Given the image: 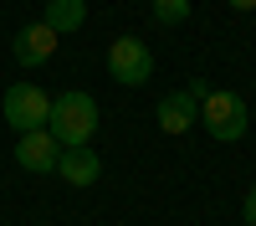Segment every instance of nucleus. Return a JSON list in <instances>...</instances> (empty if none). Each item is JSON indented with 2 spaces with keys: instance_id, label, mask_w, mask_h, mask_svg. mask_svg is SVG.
I'll return each mask as SVG.
<instances>
[{
  "instance_id": "0eeeda50",
  "label": "nucleus",
  "mask_w": 256,
  "mask_h": 226,
  "mask_svg": "<svg viewBox=\"0 0 256 226\" xmlns=\"http://www.w3.org/2000/svg\"><path fill=\"white\" fill-rule=\"evenodd\" d=\"M195 113H200V103H195V93L184 88V93H164L154 118H159L164 134H190V129H195Z\"/></svg>"
},
{
  "instance_id": "6e6552de",
  "label": "nucleus",
  "mask_w": 256,
  "mask_h": 226,
  "mask_svg": "<svg viewBox=\"0 0 256 226\" xmlns=\"http://www.w3.org/2000/svg\"><path fill=\"white\" fill-rule=\"evenodd\" d=\"M56 175L67 180V185H92L98 175H102V159L82 144V149H62V159H56Z\"/></svg>"
},
{
  "instance_id": "f8f14e48",
  "label": "nucleus",
  "mask_w": 256,
  "mask_h": 226,
  "mask_svg": "<svg viewBox=\"0 0 256 226\" xmlns=\"http://www.w3.org/2000/svg\"><path fill=\"white\" fill-rule=\"evenodd\" d=\"M230 11H256V0H226Z\"/></svg>"
},
{
  "instance_id": "9d476101",
  "label": "nucleus",
  "mask_w": 256,
  "mask_h": 226,
  "mask_svg": "<svg viewBox=\"0 0 256 226\" xmlns=\"http://www.w3.org/2000/svg\"><path fill=\"white\" fill-rule=\"evenodd\" d=\"M190 16V0H154V21L159 26H180Z\"/></svg>"
},
{
  "instance_id": "f03ea898",
  "label": "nucleus",
  "mask_w": 256,
  "mask_h": 226,
  "mask_svg": "<svg viewBox=\"0 0 256 226\" xmlns=\"http://www.w3.org/2000/svg\"><path fill=\"white\" fill-rule=\"evenodd\" d=\"M200 113H205V129H210V139H220V144H236V139H246V98H241V93L210 88V93L200 98Z\"/></svg>"
},
{
  "instance_id": "423d86ee",
  "label": "nucleus",
  "mask_w": 256,
  "mask_h": 226,
  "mask_svg": "<svg viewBox=\"0 0 256 226\" xmlns=\"http://www.w3.org/2000/svg\"><path fill=\"white\" fill-rule=\"evenodd\" d=\"M52 57H56V31L46 26V21L16 31V62H20V67H46Z\"/></svg>"
},
{
  "instance_id": "1a4fd4ad",
  "label": "nucleus",
  "mask_w": 256,
  "mask_h": 226,
  "mask_svg": "<svg viewBox=\"0 0 256 226\" xmlns=\"http://www.w3.org/2000/svg\"><path fill=\"white\" fill-rule=\"evenodd\" d=\"M41 21H46V26H52L56 36H62V31H77L82 21H88V0H52Z\"/></svg>"
},
{
  "instance_id": "20e7f679",
  "label": "nucleus",
  "mask_w": 256,
  "mask_h": 226,
  "mask_svg": "<svg viewBox=\"0 0 256 226\" xmlns=\"http://www.w3.org/2000/svg\"><path fill=\"white\" fill-rule=\"evenodd\" d=\"M108 72L123 88H138V82H148V72H154V57H148V47L138 36H118L108 47Z\"/></svg>"
},
{
  "instance_id": "9b49d317",
  "label": "nucleus",
  "mask_w": 256,
  "mask_h": 226,
  "mask_svg": "<svg viewBox=\"0 0 256 226\" xmlns=\"http://www.w3.org/2000/svg\"><path fill=\"white\" fill-rule=\"evenodd\" d=\"M246 221L256 226V185H251V190H246Z\"/></svg>"
},
{
  "instance_id": "f257e3e1",
  "label": "nucleus",
  "mask_w": 256,
  "mask_h": 226,
  "mask_svg": "<svg viewBox=\"0 0 256 226\" xmlns=\"http://www.w3.org/2000/svg\"><path fill=\"white\" fill-rule=\"evenodd\" d=\"M46 134L62 149H82L98 134V98L92 93H56L46 113Z\"/></svg>"
},
{
  "instance_id": "39448f33",
  "label": "nucleus",
  "mask_w": 256,
  "mask_h": 226,
  "mask_svg": "<svg viewBox=\"0 0 256 226\" xmlns=\"http://www.w3.org/2000/svg\"><path fill=\"white\" fill-rule=\"evenodd\" d=\"M56 159H62V144H56L46 129H36V134H20V139H16V164H20V170H31V175H52V170H56Z\"/></svg>"
},
{
  "instance_id": "7ed1b4c3",
  "label": "nucleus",
  "mask_w": 256,
  "mask_h": 226,
  "mask_svg": "<svg viewBox=\"0 0 256 226\" xmlns=\"http://www.w3.org/2000/svg\"><path fill=\"white\" fill-rule=\"evenodd\" d=\"M0 113H6V123L16 134H36V129H46L52 98L41 93L36 82H16V88H6V98H0Z\"/></svg>"
}]
</instances>
